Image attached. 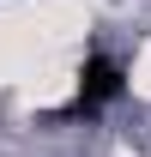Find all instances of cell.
I'll use <instances>...</instances> for the list:
<instances>
[{
	"mask_svg": "<svg viewBox=\"0 0 151 157\" xmlns=\"http://www.w3.org/2000/svg\"><path fill=\"white\" fill-rule=\"evenodd\" d=\"M115 97H121V60L91 55L79 67V91H73V103H67V115H91V109H103V103H115Z\"/></svg>",
	"mask_w": 151,
	"mask_h": 157,
	"instance_id": "1",
	"label": "cell"
}]
</instances>
